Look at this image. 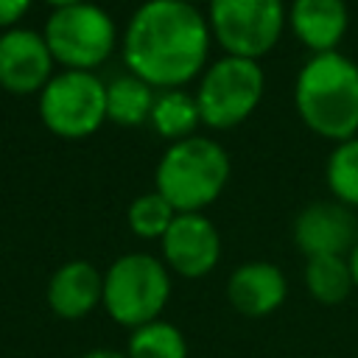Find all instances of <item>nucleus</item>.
Returning <instances> with one entry per match:
<instances>
[{
    "instance_id": "nucleus-1",
    "label": "nucleus",
    "mask_w": 358,
    "mask_h": 358,
    "mask_svg": "<svg viewBox=\"0 0 358 358\" xmlns=\"http://www.w3.org/2000/svg\"><path fill=\"white\" fill-rule=\"evenodd\" d=\"M210 22L193 3L145 0L126 22L123 62L154 90H179L207 70Z\"/></svg>"
},
{
    "instance_id": "nucleus-2",
    "label": "nucleus",
    "mask_w": 358,
    "mask_h": 358,
    "mask_svg": "<svg viewBox=\"0 0 358 358\" xmlns=\"http://www.w3.org/2000/svg\"><path fill=\"white\" fill-rule=\"evenodd\" d=\"M299 120L319 137L344 143L358 134V64L344 53H313L294 84Z\"/></svg>"
},
{
    "instance_id": "nucleus-3",
    "label": "nucleus",
    "mask_w": 358,
    "mask_h": 358,
    "mask_svg": "<svg viewBox=\"0 0 358 358\" xmlns=\"http://www.w3.org/2000/svg\"><path fill=\"white\" fill-rule=\"evenodd\" d=\"M229 157L213 137L193 134L171 143L157 162L154 182L157 193L176 213H201L210 207L229 179Z\"/></svg>"
},
{
    "instance_id": "nucleus-4",
    "label": "nucleus",
    "mask_w": 358,
    "mask_h": 358,
    "mask_svg": "<svg viewBox=\"0 0 358 358\" xmlns=\"http://www.w3.org/2000/svg\"><path fill=\"white\" fill-rule=\"evenodd\" d=\"M171 296L168 266L145 252L117 257L103 274V308L123 327H143L157 322Z\"/></svg>"
},
{
    "instance_id": "nucleus-5",
    "label": "nucleus",
    "mask_w": 358,
    "mask_h": 358,
    "mask_svg": "<svg viewBox=\"0 0 358 358\" xmlns=\"http://www.w3.org/2000/svg\"><path fill=\"white\" fill-rule=\"evenodd\" d=\"M266 90L263 67L255 59L221 56L201 73L196 103L201 123L210 129H232L243 123L260 103Z\"/></svg>"
},
{
    "instance_id": "nucleus-6",
    "label": "nucleus",
    "mask_w": 358,
    "mask_h": 358,
    "mask_svg": "<svg viewBox=\"0 0 358 358\" xmlns=\"http://www.w3.org/2000/svg\"><path fill=\"white\" fill-rule=\"evenodd\" d=\"M50 56L64 70H87L92 73L103 64L117 45L115 20L95 3H78L67 8H56L42 31Z\"/></svg>"
},
{
    "instance_id": "nucleus-7",
    "label": "nucleus",
    "mask_w": 358,
    "mask_h": 358,
    "mask_svg": "<svg viewBox=\"0 0 358 358\" xmlns=\"http://www.w3.org/2000/svg\"><path fill=\"white\" fill-rule=\"evenodd\" d=\"M207 22L227 56L257 62L280 42L288 11L282 0H210Z\"/></svg>"
},
{
    "instance_id": "nucleus-8",
    "label": "nucleus",
    "mask_w": 358,
    "mask_h": 358,
    "mask_svg": "<svg viewBox=\"0 0 358 358\" xmlns=\"http://www.w3.org/2000/svg\"><path fill=\"white\" fill-rule=\"evenodd\" d=\"M39 117L56 137H90L106 120V84L87 70H62L39 92Z\"/></svg>"
},
{
    "instance_id": "nucleus-9",
    "label": "nucleus",
    "mask_w": 358,
    "mask_h": 358,
    "mask_svg": "<svg viewBox=\"0 0 358 358\" xmlns=\"http://www.w3.org/2000/svg\"><path fill=\"white\" fill-rule=\"evenodd\" d=\"M159 246L162 263L187 280L210 274L221 257L218 229L201 213H176V218L159 238Z\"/></svg>"
},
{
    "instance_id": "nucleus-10",
    "label": "nucleus",
    "mask_w": 358,
    "mask_h": 358,
    "mask_svg": "<svg viewBox=\"0 0 358 358\" xmlns=\"http://www.w3.org/2000/svg\"><path fill=\"white\" fill-rule=\"evenodd\" d=\"M53 56L42 34L8 28L0 34V87L11 95L42 92L53 78Z\"/></svg>"
},
{
    "instance_id": "nucleus-11",
    "label": "nucleus",
    "mask_w": 358,
    "mask_h": 358,
    "mask_svg": "<svg viewBox=\"0 0 358 358\" xmlns=\"http://www.w3.org/2000/svg\"><path fill=\"white\" fill-rule=\"evenodd\" d=\"M294 243L308 257H344L358 243V221L341 201H313L294 221Z\"/></svg>"
},
{
    "instance_id": "nucleus-12",
    "label": "nucleus",
    "mask_w": 358,
    "mask_h": 358,
    "mask_svg": "<svg viewBox=\"0 0 358 358\" xmlns=\"http://www.w3.org/2000/svg\"><path fill=\"white\" fill-rule=\"evenodd\" d=\"M288 294L285 274L266 260H252L238 266L227 280V296L232 308L243 316H268L274 313Z\"/></svg>"
},
{
    "instance_id": "nucleus-13",
    "label": "nucleus",
    "mask_w": 358,
    "mask_h": 358,
    "mask_svg": "<svg viewBox=\"0 0 358 358\" xmlns=\"http://www.w3.org/2000/svg\"><path fill=\"white\" fill-rule=\"evenodd\" d=\"M288 25L313 53H333L347 34L350 11L344 0H291Z\"/></svg>"
},
{
    "instance_id": "nucleus-14",
    "label": "nucleus",
    "mask_w": 358,
    "mask_h": 358,
    "mask_svg": "<svg viewBox=\"0 0 358 358\" xmlns=\"http://www.w3.org/2000/svg\"><path fill=\"white\" fill-rule=\"evenodd\" d=\"M103 299V274L87 260L59 266L48 282V305L62 319H81Z\"/></svg>"
},
{
    "instance_id": "nucleus-15",
    "label": "nucleus",
    "mask_w": 358,
    "mask_h": 358,
    "mask_svg": "<svg viewBox=\"0 0 358 358\" xmlns=\"http://www.w3.org/2000/svg\"><path fill=\"white\" fill-rule=\"evenodd\" d=\"M154 87L143 78L126 73L106 84V120L117 126H140L151 117L154 109Z\"/></svg>"
},
{
    "instance_id": "nucleus-16",
    "label": "nucleus",
    "mask_w": 358,
    "mask_h": 358,
    "mask_svg": "<svg viewBox=\"0 0 358 358\" xmlns=\"http://www.w3.org/2000/svg\"><path fill=\"white\" fill-rule=\"evenodd\" d=\"M151 126L159 137H165L168 143H179L196 134L201 115H199V103L196 95H187L182 90H165L157 95L154 109H151Z\"/></svg>"
},
{
    "instance_id": "nucleus-17",
    "label": "nucleus",
    "mask_w": 358,
    "mask_h": 358,
    "mask_svg": "<svg viewBox=\"0 0 358 358\" xmlns=\"http://www.w3.org/2000/svg\"><path fill=\"white\" fill-rule=\"evenodd\" d=\"M305 285H308L310 296L316 302H322V305H338L355 288L350 263H347V257H338V255L308 257V263H305Z\"/></svg>"
},
{
    "instance_id": "nucleus-18",
    "label": "nucleus",
    "mask_w": 358,
    "mask_h": 358,
    "mask_svg": "<svg viewBox=\"0 0 358 358\" xmlns=\"http://www.w3.org/2000/svg\"><path fill=\"white\" fill-rule=\"evenodd\" d=\"M126 355L129 358H187V341L176 324L157 319L131 330Z\"/></svg>"
},
{
    "instance_id": "nucleus-19",
    "label": "nucleus",
    "mask_w": 358,
    "mask_h": 358,
    "mask_svg": "<svg viewBox=\"0 0 358 358\" xmlns=\"http://www.w3.org/2000/svg\"><path fill=\"white\" fill-rule=\"evenodd\" d=\"M324 179L336 201L350 210L358 207V137L336 143L324 165Z\"/></svg>"
},
{
    "instance_id": "nucleus-20",
    "label": "nucleus",
    "mask_w": 358,
    "mask_h": 358,
    "mask_svg": "<svg viewBox=\"0 0 358 358\" xmlns=\"http://www.w3.org/2000/svg\"><path fill=\"white\" fill-rule=\"evenodd\" d=\"M173 218H176V210L157 190L143 193L129 204V227L137 238H145V241L162 238Z\"/></svg>"
},
{
    "instance_id": "nucleus-21",
    "label": "nucleus",
    "mask_w": 358,
    "mask_h": 358,
    "mask_svg": "<svg viewBox=\"0 0 358 358\" xmlns=\"http://www.w3.org/2000/svg\"><path fill=\"white\" fill-rule=\"evenodd\" d=\"M28 8L31 0H0V31L14 28V22H20Z\"/></svg>"
},
{
    "instance_id": "nucleus-22",
    "label": "nucleus",
    "mask_w": 358,
    "mask_h": 358,
    "mask_svg": "<svg viewBox=\"0 0 358 358\" xmlns=\"http://www.w3.org/2000/svg\"><path fill=\"white\" fill-rule=\"evenodd\" d=\"M81 358H129L126 352H117V350H106V347H98V350H90L84 352Z\"/></svg>"
},
{
    "instance_id": "nucleus-23",
    "label": "nucleus",
    "mask_w": 358,
    "mask_h": 358,
    "mask_svg": "<svg viewBox=\"0 0 358 358\" xmlns=\"http://www.w3.org/2000/svg\"><path fill=\"white\" fill-rule=\"evenodd\" d=\"M347 263H350V271H352V282L358 288V243L352 246V252L347 255Z\"/></svg>"
},
{
    "instance_id": "nucleus-24",
    "label": "nucleus",
    "mask_w": 358,
    "mask_h": 358,
    "mask_svg": "<svg viewBox=\"0 0 358 358\" xmlns=\"http://www.w3.org/2000/svg\"><path fill=\"white\" fill-rule=\"evenodd\" d=\"M48 6H53V11L56 8H67V6H78V3H87V0H45Z\"/></svg>"
},
{
    "instance_id": "nucleus-25",
    "label": "nucleus",
    "mask_w": 358,
    "mask_h": 358,
    "mask_svg": "<svg viewBox=\"0 0 358 358\" xmlns=\"http://www.w3.org/2000/svg\"><path fill=\"white\" fill-rule=\"evenodd\" d=\"M185 3H196V0H185Z\"/></svg>"
}]
</instances>
